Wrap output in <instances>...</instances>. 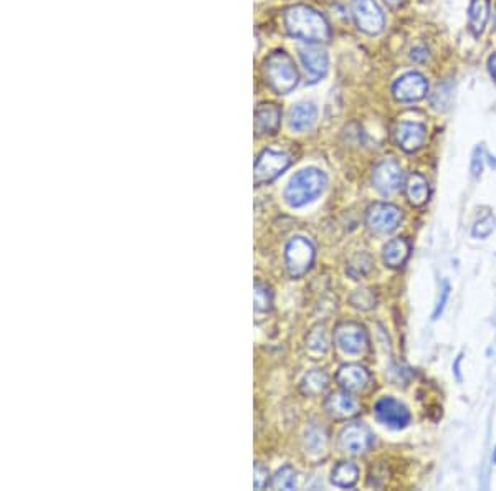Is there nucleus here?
<instances>
[{"label": "nucleus", "mask_w": 496, "mask_h": 491, "mask_svg": "<svg viewBox=\"0 0 496 491\" xmlns=\"http://www.w3.org/2000/svg\"><path fill=\"white\" fill-rule=\"evenodd\" d=\"M316 250L306 237H293L285 247V268L291 278H301L313 267Z\"/></svg>", "instance_id": "obj_4"}, {"label": "nucleus", "mask_w": 496, "mask_h": 491, "mask_svg": "<svg viewBox=\"0 0 496 491\" xmlns=\"http://www.w3.org/2000/svg\"><path fill=\"white\" fill-rule=\"evenodd\" d=\"M392 93L397 101L413 103L420 101L428 93V81L417 72L405 73L392 86Z\"/></svg>", "instance_id": "obj_11"}, {"label": "nucleus", "mask_w": 496, "mask_h": 491, "mask_svg": "<svg viewBox=\"0 0 496 491\" xmlns=\"http://www.w3.org/2000/svg\"><path fill=\"white\" fill-rule=\"evenodd\" d=\"M306 342H308L309 349L316 351V353H326V349H328V346H329V339H328V333H326L324 326H321V324L314 326L311 331H309Z\"/></svg>", "instance_id": "obj_29"}, {"label": "nucleus", "mask_w": 496, "mask_h": 491, "mask_svg": "<svg viewBox=\"0 0 496 491\" xmlns=\"http://www.w3.org/2000/svg\"><path fill=\"white\" fill-rule=\"evenodd\" d=\"M495 229H496V218L493 216H486L473 225L471 233H473L475 238H486L495 232Z\"/></svg>", "instance_id": "obj_31"}, {"label": "nucleus", "mask_w": 496, "mask_h": 491, "mask_svg": "<svg viewBox=\"0 0 496 491\" xmlns=\"http://www.w3.org/2000/svg\"><path fill=\"white\" fill-rule=\"evenodd\" d=\"M493 461L496 463V448H495V453H493Z\"/></svg>", "instance_id": "obj_38"}, {"label": "nucleus", "mask_w": 496, "mask_h": 491, "mask_svg": "<svg viewBox=\"0 0 496 491\" xmlns=\"http://www.w3.org/2000/svg\"><path fill=\"white\" fill-rule=\"evenodd\" d=\"M411 255V243L405 238H394L384 247V262L389 268H400Z\"/></svg>", "instance_id": "obj_20"}, {"label": "nucleus", "mask_w": 496, "mask_h": 491, "mask_svg": "<svg viewBox=\"0 0 496 491\" xmlns=\"http://www.w3.org/2000/svg\"><path fill=\"white\" fill-rule=\"evenodd\" d=\"M265 80L275 93H291L298 85V70L291 56L283 50L273 52L265 60Z\"/></svg>", "instance_id": "obj_3"}, {"label": "nucleus", "mask_w": 496, "mask_h": 491, "mask_svg": "<svg viewBox=\"0 0 496 491\" xmlns=\"http://www.w3.org/2000/svg\"><path fill=\"white\" fill-rule=\"evenodd\" d=\"M281 126V109L273 103H262L255 109V131L260 136H273Z\"/></svg>", "instance_id": "obj_16"}, {"label": "nucleus", "mask_w": 496, "mask_h": 491, "mask_svg": "<svg viewBox=\"0 0 496 491\" xmlns=\"http://www.w3.org/2000/svg\"><path fill=\"white\" fill-rule=\"evenodd\" d=\"M402 167L394 159H384L372 171V185L382 194L397 192L402 185Z\"/></svg>", "instance_id": "obj_10"}, {"label": "nucleus", "mask_w": 496, "mask_h": 491, "mask_svg": "<svg viewBox=\"0 0 496 491\" xmlns=\"http://www.w3.org/2000/svg\"><path fill=\"white\" fill-rule=\"evenodd\" d=\"M372 265H374V262H372L371 255L366 253V251H359V253H355L354 257L347 262L346 271L351 278L359 280L369 273L372 270Z\"/></svg>", "instance_id": "obj_24"}, {"label": "nucleus", "mask_w": 496, "mask_h": 491, "mask_svg": "<svg viewBox=\"0 0 496 491\" xmlns=\"http://www.w3.org/2000/svg\"><path fill=\"white\" fill-rule=\"evenodd\" d=\"M402 222V210L386 202H375L366 210V225L374 233H391Z\"/></svg>", "instance_id": "obj_6"}, {"label": "nucleus", "mask_w": 496, "mask_h": 491, "mask_svg": "<svg viewBox=\"0 0 496 491\" xmlns=\"http://www.w3.org/2000/svg\"><path fill=\"white\" fill-rule=\"evenodd\" d=\"M375 417L380 424L391 428H404L411 422V412L402 402L394 397H382L374 407Z\"/></svg>", "instance_id": "obj_12"}, {"label": "nucleus", "mask_w": 496, "mask_h": 491, "mask_svg": "<svg viewBox=\"0 0 496 491\" xmlns=\"http://www.w3.org/2000/svg\"><path fill=\"white\" fill-rule=\"evenodd\" d=\"M291 164V158L283 151L265 149L255 160V184L263 185L280 177Z\"/></svg>", "instance_id": "obj_5"}, {"label": "nucleus", "mask_w": 496, "mask_h": 491, "mask_svg": "<svg viewBox=\"0 0 496 491\" xmlns=\"http://www.w3.org/2000/svg\"><path fill=\"white\" fill-rule=\"evenodd\" d=\"M482 169H483V147L478 146L477 149L473 151V156H471L470 171L475 177H478L482 174Z\"/></svg>", "instance_id": "obj_33"}, {"label": "nucleus", "mask_w": 496, "mask_h": 491, "mask_svg": "<svg viewBox=\"0 0 496 491\" xmlns=\"http://www.w3.org/2000/svg\"><path fill=\"white\" fill-rule=\"evenodd\" d=\"M328 382H329V379H328V375H326L324 370L313 369L304 375L300 387H301V392H303L304 395L316 397V395H320L326 390Z\"/></svg>", "instance_id": "obj_23"}, {"label": "nucleus", "mask_w": 496, "mask_h": 491, "mask_svg": "<svg viewBox=\"0 0 496 491\" xmlns=\"http://www.w3.org/2000/svg\"><path fill=\"white\" fill-rule=\"evenodd\" d=\"M254 303H255V311L258 313V315H265V313L271 311L273 293L268 284H265L263 282H255Z\"/></svg>", "instance_id": "obj_26"}, {"label": "nucleus", "mask_w": 496, "mask_h": 491, "mask_svg": "<svg viewBox=\"0 0 496 491\" xmlns=\"http://www.w3.org/2000/svg\"><path fill=\"white\" fill-rule=\"evenodd\" d=\"M488 72H490V76L496 81V53L488 59Z\"/></svg>", "instance_id": "obj_36"}, {"label": "nucleus", "mask_w": 496, "mask_h": 491, "mask_svg": "<svg viewBox=\"0 0 496 491\" xmlns=\"http://www.w3.org/2000/svg\"><path fill=\"white\" fill-rule=\"evenodd\" d=\"M395 141L405 152H417L427 141V127L422 123L404 121L395 127Z\"/></svg>", "instance_id": "obj_13"}, {"label": "nucleus", "mask_w": 496, "mask_h": 491, "mask_svg": "<svg viewBox=\"0 0 496 491\" xmlns=\"http://www.w3.org/2000/svg\"><path fill=\"white\" fill-rule=\"evenodd\" d=\"M378 303V298H375L374 291L367 290V288H362V290H355L353 295H351V304L354 308L362 309V311H367V309H372Z\"/></svg>", "instance_id": "obj_30"}, {"label": "nucleus", "mask_w": 496, "mask_h": 491, "mask_svg": "<svg viewBox=\"0 0 496 491\" xmlns=\"http://www.w3.org/2000/svg\"><path fill=\"white\" fill-rule=\"evenodd\" d=\"M405 194H407V199L413 207L425 205L430 197V185L427 179L419 174V172H413V174L409 176L407 184H405Z\"/></svg>", "instance_id": "obj_19"}, {"label": "nucleus", "mask_w": 496, "mask_h": 491, "mask_svg": "<svg viewBox=\"0 0 496 491\" xmlns=\"http://www.w3.org/2000/svg\"><path fill=\"white\" fill-rule=\"evenodd\" d=\"M488 17H490V6L488 0H470L468 23L470 30L475 36H479L485 30Z\"/></svg>", "instance_id": "obj_21"}, {"label": "nucleus", "mask_w": 496, "mask_h": 491, "mask_svg": "<svg viewBox=\"0 0 496 491\" xmlns=\"http://www.w3.org/2000/svg\"><path fill=\"white\" fill-rule=\"evenodd\" d=\"M296 483V470L291 465H285L273 474L270 486L273 490H295Z\"/></svg>", "instance_id": "obj_25"}, {"label": "nucleus", "mask_w": 496, "mask_h": 491, "mask_svg": "<svg viewBox=\"0 0 496 491\" xmlns=\"http://www.w3.org/2000/svg\"><path fill=\"white\" fill-rule=\"evenodd\" d=\"M285 27L289 35L308 43H326L331 39L329 23L308 6H293L285 10Z\"/></svg>", "instance_id": "obj_1"}, {"label": "nucleus", "mask_w": 496, "mask_h": 491, "mask_svg": "<svg viewBox=\"0 0 496 491\" xmlns=\"http://www.w3.org/2000/svg\"><path fill=\"white\" fill-rule=\"evenodd\" d=\"M384 2L391 7H400V6H404L405 0H384Z\"/></svg>", "instance_id": "obj_37"}, {"label": "nucleus", "mask_w": 496, "mask_h": 491, "mask_svg": "<svg viewBox=\"0 0 496 491\" xmlns=\"http://www.w3.org/2000/svg\"><path fill=\"white\" fill-rule=\"evenodd\" d=\"M324 408L333 419L338 420L351 419V417L358 415L359 412L358 402H355V400L349 395V392L346 390H339L329 394V397L324 400Z\"/></svg>", "instance_id": "obj_17"}, {"label": "nucleus", "mask_w": 496, "mask_h": 491, "mask_svg": "<svg viewBox=\"0 0 496 491\" xmlns=\"http://www.w3.org/2000/svg\"><path fill=\"white\" fill-rule=\"evenodd\" d=\"M300 56L303 61V67L313 81L320 80L328 73V53L324 48L318 45H308V47L300 48Z\"/></svg>", "instance_id": "obj_14"}, {"label": "nucleus", "mask_w": 496, "mask_h": 491, "mask_svg": "<svg viewBox=\"0 0 496 491\" xmlns=\"http://www.w3.org/2000/svg\"><path fill=\"white\" fill-rule=\"evenodd\" d=\"M334 342L342 353L361 354L369 346V337L361 324L342 323L334 331Z\"/></svg>", "instance_id": "obj_8"}, {"label": "nucleus", "mask_w": 496, "mask_h": 491, "mask_svg": "<svg viewBox=\"0 0 496 491\" xmlns=\"http://www.w3.org/2000/svg\"><path fill=\"white\" fill-rule=\"evenodd\" d=\"M372 441H374V435L369 427L362 422L347 424L339 433V447L353 455H361L367 452L372 447Z\"/></svg>", "instance_id": "obj_9"}, {"label": "nucleus", "mask_w": 496, "mask_h": 491, "mask_svg": "<svg viewBox=\"0 0 496 491\" xmlns=\"http://www.w3.org/2000/svg\"><path fill=\"white\" fill-rule=\"evenodd\" d=\"M326 433L322 428L316 427V425H309L306 428V435H304V445L309 452H321L322 448L326 447Z\"/></svg>", "instance_id": "obj_28"}, {"label": "nucleus", "mask_w": 496, "mask_h": 491, "mask_svg": "<svg viewBox=\"0 0 496 491\" xmlns=\"http://www.w3.org/2000/svg\"><path fill=\"white\" fill-rule=\"evenodd\" d=\"M411 59L417 63H424L425 60L428 59V50L424 47V45H417L411 50Z\"/></svg>", "instance_id": "obj_34"}, {"label": "nucleus", "mask_w": 496, "mask_h": 491, "mask_svg": "<svg viewBox=\"0 0 496 491\" xmlns=\"http://www.w3.org/2000/svg\"><path fill=\"white\" fill-rule=\"evenodd\" d=\"M359 478V468L353 461H339L331 472V483L338 488H353Z\"/></svg>", "instance_id": "obj_22"}, {"label": "nucleus", "mask_w": 496, "mask_h": 491, "mask_svg": "<svg viewBox=\"0 0 496 491\" xmlns=\"http://www.w3.org/2000/svg\"><path fill=\"white\" fill-rule=\"evenodd\" d=\"M326 185H328V177L320 169H301L289 179L283 194L285 202L293 209L303 207L309 202L316 200L324 192Z\"/></svg>", "instance_id": "obj_2"}, {"label": "nucleus", "mask_w": 496, "mask_h": 491, "mask_svg": "<svg viewBox=\"0 0 496 491\" xmlns=\"http://www.w3.org/2000/svg\"><path fill=\"white\" fill-rule=\"evenodd\" d=\"M448 295H450L448 283H444V290H442V298L438 300V304H437V308H435V313H433V320H437L438 315H440V313L444 311L445 303H446V301H448Z\"/></svg>", "instance_id": "obj_35"}, {"label": "nucleus", "mask_w": 496, "mask_h": 491, "mask_svg": "<svg viewBox=\"0 0 496 491\" xmlns=\"http://www.w3.org/2000/svg\"><path fill=\"white\" fill-rule=\"evenodd\" d=\"M268 480H270V473H268L267 466L260 461H255V480L254 486L256 490H263L265 486L268 485Z\"/></svg>", "instance_id": "obj_32"}, {"label": "nucleus", "mask_w": 496, "mask_h": 491, "mask_svg": "<svg viewBox=\"0 0 496 491\" xmlns=\"http://www.w3.org/2000/svg\"><path fill=\"white\" fill-rule=\"evenodd\" d=\"M353 15L359 30L367 35L380 34L386 25V19L375 0H353Z\"/></svg>", "instance_id": "obj_7"}, {"label": "nucleus", "mask_w": 496, "mask_h": 491, "mask_svg": "<svg viewBox=\"0 0 496 491\" xmlns=\"http://www.w3.org/2000/svg\"><path fill=\"white\" fill-rule=\"evenodd\" d=\"M495 27H496V6H495Z\"/></svg>", "instance_id": "obj_39"}, {"label": "nucleus", "mask_w": 496, "mask_h": 491, "mask_svg": "<svg viewBox=\"0 0 496 491\" xmlns=\"http://www.w3.org/2000/svg\"><path fill=\"white\" fill-rule=\"evenodd\" d=\"M336 381L346 392H361L369 386L371 374L359 364H344L338 369Z\"/></svg>", "instance_id": "obj_15"}, {"label": "nucleus", "mask_w": 496, "mask_h": 491, "mask_svg": "<svg viewBox=\"0 0 496 491\" xmlns=\"http://www.w3.org/2000/svg\"><path fill=\"white\" fill-rule=\"evenodd\" d=\"M452 92H453L452 83H448V81L438 85L435 93L432 94V100H430V103H432V106H433V109H437V111L448 109L450 103H452V96H453Z\"/></svg>", "instance_id": "obj_27"}, {"label": "nucleus", "mask_w": 496, "mask_h": 491, "mask_svg": "<svg viewBox=\"0 0 496 491\" xmlns=\"http://www.w3.org/2000/svg\"><path fill=\"white\" fill-rule=\"evenodd\" d=\"M316 116H318V111L311 103H298V105H295L291 109H289V116H288L289 127H291L293 131L301 133V131L309 129V127L314 125Z\"/></svg>", "instance_id": "obj_18"}]
</instances>
